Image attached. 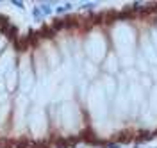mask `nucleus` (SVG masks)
Here are the masks:
<instances>
[{
    "instance_id": "2",
    "label": "nucleus",
    "mask_w": 157,
    "mask_h": 148,
    "mask_svg": "<svg viewBox=\"0 0 157 148\" xmlns=\"http://www.w3.org/2000/svg\"><path fill=\"white\" fill-rule=\"evenodd\" d=\"M95 6H97V4H93V2H89V4H86V6H82V7H84V9H93Z\"/></svg>"
},
{
    "instance_id": "3",
    "label": "nucleus",
    "mask_w": 157,
    "mask_h": 148,
    "mask_svg": "<svg viewBox=\"0 0 157 148\" xmlns=\"http://www.w3.org/2000/svg\"><path fill=\"white\" fill-rule=\"evenodd\" d=\"M137 148H141V146H137Z\"/></svg>"
},
{
    "instance_id": "1",
    "label": "nucleus",
    "mask_w": 157,
    "mask_h": 148,
    "mask_svg": "<svg viewBox=\"0 0 157 148\" xmlns=\"http://www.w3.org/2000/svg\"><path fill=\"white\" fill-rule=\"evenodd\" d=\"M41 13H45V14H50V13H52V7H50L48 4H43V6H41Z\"/></svg>"
}]
</instances>
